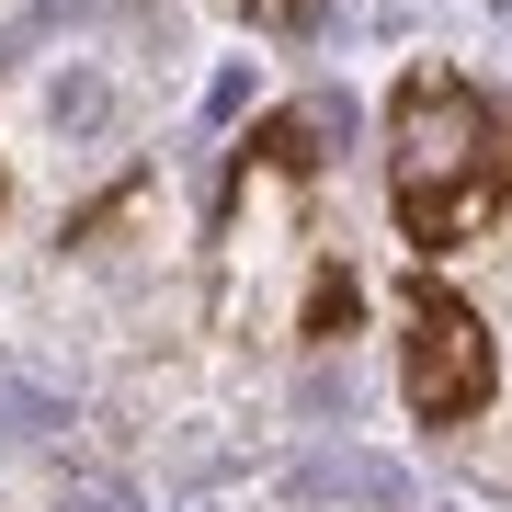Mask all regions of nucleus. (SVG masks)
Listing matches in <instances>:
<instances>
[{
    "label": "nucleus",
    "instance_id": "nucleus-2",
    "mask_svg": "<svg viewBox=\"0 0 512 512\" xmlns=\"http://www.w3.org/2000/svg\"><path fill=\"white\" fill-rule=\"evenodd\" d=\"M399 387H410V410L433 421V433L478 421V410H490V387H501L490 319H478L467 296L433 274V262H421V274L399 285Z\"/></svg>",
    "mask_w": 512,
    "mask_h": 512
},
{
    "label": "nucleus",
    "instance_id": "nucleus-4",
    "mask_svg": "<svg viewBox=\"0 0 512 512\" xmlns=\"http://www.w3.org/2000/svg\"><path fill=\"white\" fill-rule=\"evenodd\" d=\"M353 330V274L319 251V274H308V342H342Z\"/></svg>",
    "mask_w": 512,
    "mask_h": 512
},
{
    "label": "nucleus",
    "instance_id": "nucleus-5",
    "mask_svg": "<svg viewBox=\"0 0 512 512\" xmlns=\"http://www.w3.org/2000/svg\"><path fill=\"white\" fill-rule=\"evenodd\" d=\"M251 23H262V35H308L319 0H251Z\"/></svg>",
    "mask_w": 512,
    "mask_h": 512
},
{
    "label": "nucleus",
    "instance_id": "nucleus-3",
    "mask_svg": "<svg viewBox=\"0 0 512 512\" xmlns=\"http://www.w3.org/2000/svg\"><path fill=\"white\" fill-rule=\"evenodd\" d=\"M330 137H342V103H285V114H262V126L228 148V194L251 183V171H274V183H319V171H330ZM228 194H217V205H228Z\"/></svg>",
    "mask_w": 512,
    "mask_h": 512
},
{
    "label": "nucleus",
    "instance_id": "nucleus-1",
    "mask_svg": "<svg viewBox=\"0 0 512 512\" xmlns=\"http://www.w3.org/2000/svg\"><path fill=\"white\" fill-rule=\"evenodd\" d=\"M387 205H399V239L421 262L467 251V239L501 228L512 205V126L490 114L467 69H410L387 92Z\"/></svg>",
    "mask_w": 512,
    "mask_h": 512
}]
</instances>
